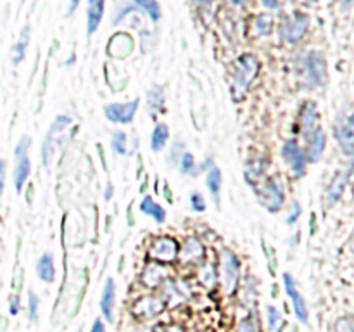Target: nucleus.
<instances>
[{
    "label": "nucleus",
    "instance_id": "obj_4",
    "mask_svg": "<svg viewBox=\"0 0 354 332\" xmlns=\"http://www.w3.org/2000/svg\"><path fill=\"white\" fill-rule=\"evenodd\" d=\"M239 280H241V261L237 255L230 249L221 252V284L227 294H234L237 290Z\"/></svg>",
    "mask_w": 354,
    "mask_h": 332
},
{
    "label": "nucleus",
    "instance_id": "obj_52",
    "mask_svg": "<svg viewBox=\"0 0 354 332\" xmlns=\"http://www.w3.org/2000/svg\"><path fill=\"white\" fill-rule=\"evenodd\" d=\"M289 2H294V0H289Z\"/></svg>",
    "mask_w": 354,
    "mask_h": 332
},
{
    "label": "nucleus",
    "instance_id": "obj_51",
    "mask_svg": "<svg viewBox=\"0 0 354 332\" xmlns=\"http://www.w3.org/2000/svg\"><path fill=\"white\" fill-rule=\"evenodd\" d=\"M353 2H354V0H342V3H344V6H351Z\"/></svg>",
    "mask_w": 354,
    "mask_h": 332
},
{
    "label": "nucleus",
    "instance_id": "obj_9",
    "mask_svg": "<svg viewBox=\"0 0 354 332\" xmlns=\"http://www.w3.org/2000/svg\"><path fill=\"white\" fill-rule=\"evenodd\" d=\"M138 99L128 100V102H113L104 107V116L111 123L130 124L135 120V114L138 109Z\"/></svg>",
    "mask_w": 354,
    "mask_h": 332
},
{
    "label": "nucleus",
    "instance_id": "obj_17",
    "mask_svg": "<svg viewBox=\"0 0 354 332\" xmlns=\"http://www.w3.org/2000/svg\"><path fill=\"white\" fill-rule=\"evenodd\" d=\"M348 180H349V169H342V172L335 173V176L332 178L330 185H328L327 194H325V203L327 206H334L339 199L342 197L344 194L346 185H348Z\"/></svg>",
    "mask_w": 354,
    "mask_h": 332
},
{
    "label": "nucleus",
    "instance_id": "obj_21",
    "mask_svg": "<svg viewBox=\"0 0 354 332\" xmlns=\"http://www.w3.org/2000/svg\"><path fill=\"white\" fill-rule=\"evenodd\" d=\"M165 102H166L165 86L159 85V83H154V85L147 90V107H149V114H151V118H156L158 114L162 113Z\"/></svg>",
    "mask_w": 354,
    "mask_h": 332
},
{
    "label": "nucleus",
    "instance_id": "obj_48",
    "mask_svg": "<svg viewBox=\"0 0 354 332\" xmlns=\"http://www.w3.org/2000/svg\"><path fill=\"white\" fill-rule=\"evenodd\" d=\"M111 197H113V185L109 183V185H107V190H106V199L109 201Z\"/></svg>",
    "mask_w": 354,
    "mask_h": 332
},
{
    "label": "nucleus",
    "instance_id": "obj_39",
    "mask_svg": "<svg viewBox=\"0 0 354 332\" xmlns=\"http://www.w3.org/2000/svg\"><path fill=\"white\" fill-rule=\"evenodd\" d=\"M301 214H303V208H301V204L297 203V201H292L290 203V208H289V214H287V225H294L297 220L301 218Z\"/></svg>",
    "mask_w": 354,
    "mask_h": 332
},
{
    "label": "nucleus",
    "instance_id": "obj_12",
    "mask_svg": "<svg viewBox=\"0 0 354 332\" xmlns=\"http://www.w3.org/2000/svg\"><path fill=\"white\" fill-rule=\"evenodd\" d=\"M162 289H165L162 290V297H165L169 306H178V304L185 303L190 297V287L183 280L168 279L162 284Z\"/></svg>",
    "mask_w": 354,
    "mask_h": 332
},
{
    "label": "nucleus",
    "instance_id": "obj_43",
    "mask_svg": "<svg viewBox=\"0 0 354 332\" xmlns=\"http://www.w3.org/2000/svg\"><path fill=\"white\" fill-rule=\"evenodd\" d=\"M6 175H7L6 161H0V199H2L3 189H6Z\"/></svg>",
    "mask_w": 354,
    "mask_h": 332
},
{
    "label": "nucleus",
    "instance_id": "obj_46",
    "mask_svg": "<svg viewBox=\"0 0 354 332\" xmlns=\"http://www.w3.org/2000/svg\"><path fill=\"white\" fill-rule=\"evenodd\" d=\"M80 2H82V0H71V2H69V7H68V16H73V14H75V10L78 9Z\"/></svg>",
    "mask_w": 354,
    "mask_h": 332
},
{
    "label": "nucleus",
    "instance_id": "obj_32",
    "mask_svg": "<svg viewBox=\"0 0 354 332\" xmlns=\"http://www.w3.org/2000/svg\"><path fill=\"white\" fill-rule=\"evenodd\" d=\"M135 6L140 7L152 21H159L161 19V6H159L158 0H133Z\"/></svg>",
    "mask_w": 354,
    "mask_h": 332
},
{
    "label": "nucleus",
    "instance_id": "obj_47",
    "mask_svg": "<svg viewBox=\"0 0 354 332\" xmlns=\"http://www.w3.org/2000/svg\"><path fill=\"white\" fill-rule=\"evenodd\" d=\"M263 6L268 7V9H277L279 7V0H261Z\"/></svg>",
    "mask_w": 354,
    "mask_h": 332
},
{
    "label": "nucleus",
    "instance_id": "obj_20",
    "mask_svg": "<svg viewBox=\"0 0 354 332\" xmlns=\"http://www.w3.org/2000/svg\"><path fill=\"white\" fill-rule=\"evenodd\" d=\"M14 158H16V166H14V187H16V192L21 194L24 185H26L28 178H30L31 161L28 158V154L14 156Z\"/></svg>",
    "mask_w": 354,
    "mask_h": 332
},
{
    "label": "nucleus",
    "instance_id": "obj_34",
    "mask_svg": "<svg viewBox=\"0 0 354 332\" xmlns=\"http://www.w3.org/2000/svg\"><path fill=\"white\" fill-rule=\"evenodd\" d=\"M199 280L203 282V286L206 287H213L216 284V270H214L213 265L206 263V265L201 266L199 270Z\"/></svg>",
    "mask_w": 354,
    "mask_h": 332
},
{
    "label": "nucleus",
    "instance_id": "obj_22",
    "mask_svg": "<svg viewBox=\"0 0 354 332\" xmlns=\"http://www.w3.org/2000/svg\"><path fill=\"white\" fill-rule=\"evenodd\" d=\"M337 140L346 154H349V152L354 149V113L349 114V116L344 120V123L339 127Z\"/></svg>",
    "mask_w": 354,
    "mask_h": 332
},
{
    "label": "nucleus",
    "instance_id": "obj_15",
    "mask_svg": "<svg viewBox=\"0 0 354 332\" xmlns=\"http://www.w3.org/2000/svg\"><path fill=\"white\" fill-rule=\"evenodd\" d=\"M168 279V268L165 266V263H149L144 272H142V282L149 289H156V287L162 286Z\"/></svg>",
    "mask_w": 354,
    "mask_h": 332
},
{
    "label": "nucleus",
    "instance_id": "obj_13",
    "mask_svg": "<svg viewBox=\"0 0 354 332\" xmlns=\"http://www.w3.org/2000/svg\"><path fill=\"white\" fill-rule=\"evenodd\" d=\"M318 123V106L315 100H306L299 113V131L304 138H310L317 130Z\"/></svg>",
    "mask_w": 354,
    "mask_h": 332
},
{
    "label": "nucleus",
    "instance_id": "obj_24",
    "mask_svg": "<svg viewBox=\"0 0 354 332\" xmlns=\"http://www.w3.org/2000/svg\"><path fill=\"white\" fill-rule=\"evenodd\" d=\"M204 256V246L201 244L199 239L196 237H189L183 244L182 251H180V258L182 261L190 263V261H199L201 258Z\"/></svg>",
    "mask_w": 354,
    "mask_h": 332
},
{
    "label": "nucleus",
    "instance_id": "obj_8",
    "mask_svg": "<svg viewBox=\"0 0 354 332\" xmlns=\"http://www.w3.org/2000/svg\"><path fill=\"white\" fill-rule=\"evenodd\" d=\"M71 123L73 118L68 116V114H61V116H57L52 121L50 128L47 131V137L44 140V147H41V161H44V166H50V159L55 151V137L59 133H62Z\"/></svg>",
    "mask_w": 354,
    "mask_h": 332
},
{
    "label": "nucleus",
    "instance_id": "obj_14",
    "mask_svg": "<svg viewBox=\"0 0 354 332\" xmlns=\"http://www.w3.org/2000/svg\"><path fill=\"white\" fill-rule=\"evenodd\" d=\"M114 310H116V282L109 277L104 282L102 293H100V311L109 324L114 322Z\"/></svg>",
    "mask_w": 354,
    "mask_h": 332
},
{
    "label": "nucleus",
    "instance_id": "obj_40",
    "mask_svg": "<svg viewBox=\"0 0 354 332\" xmlns=\"http://www.w3.org/2000/svg\"><path fill=\"white\" fill-rule=\"evenodd\" d=\"M263 248H265L266 259H268V268H270V272L275 273V268H277V256H275V252H273V249L270 248V246L266 244L265 241H263Z\"/></svg>",
    "mask_w": 354,
    "mask_h": 332
},
{
    "label": "nucleus",
    "instance_id": "obj_2",
    "mask_svg": "<svg viewBox=\"0 0 354 332\" xmlns=\"http://www.w3.org/2000/svg\"><path fill=\"white\" fill-rule=\"evenodd\" d=\"M303 73L304 85L311 90L324 89L327 85V64L320 52H308L303 57Z\"/></svg>",
    "mask_w": 354,
    "mask_h": 332
},
{
    "label": "nucleus",
    "instance_id": "obj_23",
    "mask_svg": "<svg viewBox=\"0 0 354 332\" xmlns=\"http://www.w3.org/2000/svg\"><path fill=\"white\" fill-rule=\"evenodd\" d=\"M37 275L41 282L52 284L55 280L54 256L50 252H44L37 261Z\"/></svg>",
    "mask_w": 354,
    "mask_h": 332
},
{
    "label": "nucleus",
    "instance_id": "obj_27",
    "mask_svg": "<svg viewBox=\"0 0 354 332\" xmlns=\"http://www.w3.org/2000/svg\"><path fill=\"white\" fill-rule=\"evenodd\" d=\"M206 187L209 190V194L213 196L214 203L220 206V190H221V172L216 165L211 166L207 169V175H206Z\"/></svg>",
    "mask_w": 354,
    "mask_h": 332
},
{
    "label": "nucleus",
    "instance_id": "obj_6",
    "mask_svg": "<svg viewBox=\"0 0 354 332\" xmlns=\"http://www.w3.org/2000/svg\"><path fill=\"white\" fill-rule=\"evenodd\" d=\"M310 28V16L304 12H296L280 28V38L286 44H297L303 40Z\"/></svg>",
    "mask_w": 354,
    "mask_h": 332
},
{
    "label": "nucleus",
    "instance_id": "obj_5",
    "mask_svg": "<svg viewBox=\"0 0 354 332\" xmlns=\"http://www.w3.org/2000/svg\"><path fill=\"white\" fill-rule=\"evenodd\" d=\"M282 158L286 159V163L289 165L294 178H301V176L304 175V172H306V165H308V156H306V151L297 144V140L289 138V140L283 142Z\"/></svg>",
    "mask_w": 354,
    "mask_h": 332
},
{
    "label": "nucleus",
    "instance_id": "obj_29",
    "mask_svg": "<svg viewBox=\"0 0 354 332\" xmlns=\"http://www.w3.org/2000/svg\"><path fill=\"white\" fill-rule=\"evenodd\" d=\"M266 324H268V329L272 332L282 331L283 324H286L282 311H280L279 308H275V306L266 308Z\"/></svg>",
    "mask_w": 354,
    "mask_h": 332
},
{
    "label": "nucleus",
    "instance_id": "obj_36",
    "mask_svg": "<svg viewBox=\"0 0 354 332\" xmlns=\"http://www.w3.org/2000/svg\"><path fill=\"white\" fill-rule=\"evenodd\" d=\"M38 313H40V297L33 290H30L28 293V318L30 322H37Z\"/></svg>",
    "mask_w": 354,
    "mask_h": 332
},
{
    "label": "nucleus",
    "instance_id": "obj_38",
    "mask_svg": "<svg viewBox=\"0 0 354 332\" xmlns=\"http://www.w3.org/2000/svg\"><path fill=\"white\" fill-rule=\"evenodd\" d=\"M190 206H192V210L197 211V213H203V211H206V199H204L203 194L197 192V190H194V192L190 194Z\"/></svg>",
    "mask_w": 354,
    "mask_h": 332
},
{
    "label": "nucleus",
    "instance_id": "obj_42",
    "mask_svg": "<svg viewBox=\"0 0 354 332\" xmlns=\"http://www.w3.org/2000/svg\"><path fill=\"white\" fill-rule=\"evenodd\" d=\"M154 332H185V329L178 324H165L156 327Z\"/></svg>",
    "mask_w": 354,
    "mask_h": 332
},
{
    "label": "nucleus",
    "instance_id": "obj_19",
    "mask_svg": "<svg viewBox=\"0 0 354 332\" xmlns=\"http://www.w3.org/2000/svg\"><path fill=\"white\" fill-rule=\"evenodd\" d=\"M266 165H268V163H266V159L261 158V156L249 159V161L245 163V172H244L245 182L256 189V185L261 183V178L265 176Z\"/></svg>",
    "mask_w": 354,
    "mask_h": 332
},
{
    "label": "nucleus",
    "instance_id": "obj_41",
    "mask_svg": "<svg viewBox=\"0 0 354 332\" xmlns=\"http://www.w3.org/2000/svg\"><path fill=\"white\" fill-rule=\"evenodd\" d=\"M337 332H354V320H351V318H341L337 322Z\"/></svg>",
    "mask_w": 354,
    "mask_h": 332
},
{
    "label": "nucleus",
    "instance_id": "obj_1",
    "mask_svg": "<svg viewBox=\"0 0 354 332\" xmlns=\"http://www.w3.org/2000/svg\"><path fill=\"white\" fill-rule=\"evenodd\" d=\"M259 68H261L259 59L252 54H244L235 61L234 76H232V99H244L251 83L258 76Z\"/></svg>",
    "mask_w": 354,
    "mask_h": 332
},
{
    "label": "nucleus",
    "instance_id": "obj_49",
    "mask_svg": "<svg viewBox=\"0 0 354 332\" xmlns=\"http://www.w3.org/2000/svg\"><path fill=\"white\" fill-rule=\"evenodd\" d=\"M230 3H234V6H242V3L245 2V0H228Z\"/></svg>",
    "mask_w": 354,
    "mask_h": 332
},
{
    "label": "nucleus",
    "instance_id": "obj_45",
    "mask_svg": "<svg viewBox=\"0 0 354 332\" xmlns=\"http://www.w3.org/2000/svg\"><path fill=\"white\" fill-rule=\"evenodd\" d=\"M90 332H107L106 324H104L102 318H95V322L92 324V329H90Z\"/></svg>",
    "mask_w": 354,
    "mask_h": 332
},
{
    "label": "nucleus",
    "instance_id": "obj_44",
    "mask_svg": "<svg viewBox=\"0 0 354 332\" xmlns=\"http://www.w3.org/2000/svg\"><path fill=\"white\" fill-rule=\"evenodd\" d=\"M19 310H21V299H19V296H12L10 297V304H9V311H10V315H17L19 313Z\"/></svg>",
    "mask_w": 354,
    "mask_h": 332
},
{
    "label": "nucleus",
    "instance_id": "obj_7",
    "mask_svg": "<svg viewBox=\"0 0 354 332\" xmlns=\"http://www.w3.org/2000/svg\"><path fill=\"white\" fill-rule=\"evenodd\" d=\"M282 279H283V287H286L287 296H289L290 303H292L294 313H296L297 320L303 322L304 325H308L310 324V311H308V304H306V299H304L303 293H301L299 287H297L296 279H294L292 273L289 272L283 273Z\"/></svg>",
    "mask_w": 354,
    "mask_h": 332
},
{
    "label": "nucleus",
    "instance_id": "obj_33",
    "mask_svg": "<svg viewBox=\"0 0 354 332\" xmlns=\"http://www.w3.org/2000/svg\"><path fill=\"white\" fill-rule=\"evenodd\" d=\"M178 166H180V172H182L183 175H197L199 172H203V169L199 168V165H197L196 158L192 156V152L189 151L182 156Z\"/></svg>",
    "mask_w": 354,
    "mask_h": 332
},
{
    "label": "nucleus",
    "instance_id": "obj_11",
    "mask_svg": "<svg viewBox=\"0 0 354 332\" xmlns=\"http://www.w3.org/2000/svg\"><path fill=\"white\" fill-rule=\"evenodd\" d=\"M166 299L162 296H142L140 299L135 301L133 304V315L138 317L140 320H149V318H154L158 315H161L166 308Z\"/></svg>",
    "mask_w": 354,
    "mask_h": 332
},
{
    "label": "nucleus",
    "instance_id": "obj_18",
    "mask_svg": "<svg viewBox=\"0 0 354 332\" xmlns=\"http://www.w3.org/2000/svg\"><path fill=\"white\" fill-rule=\"evenodd\" d=\"M104 10H106V0H88L86 6V33L93 35L99 30L102 23Z\"/></svg>",
    "mask_w": 354,
    "mask_h": 332
},
{
    "label": "nucleus",
    "instance_id": "obj_16",
    "mask_svg": "<svg viewBox=\"0 0 354 332\" xmlns=\"http://www.w3.org/2000/svg\"><path fill=\"white\" fill-rule=\"evenodd\" d=\"M325 147H327V133H325L322 128H317V130L311 133V137L308 138V163H318L324 156Z\"/></svg>",
    "mask_w": 354,
    "mask_h": 332
},
{
    "label": "nucleus",
    "instance_id": "obj_10",
    "mask_svg": "<svg viewBox=\"0 0 354 332\" xmlns=\"http://www.w3.org/2000/svg\"><path fill=\"white\" fill-rule=\"evenodd\" d=\"M149 255L159 263H173L180 256L178 242L168 235H161V237L154 239L151 249H149Z\"/></svg>",
    "mask_w": 354,
    "mask_h": 332
},
{
    "label": "nucleus",
    "instance_id": "obj_35",
    "mask_svg": "<svg viewBox=\"0 0 354 332\" xmlns=\"http://www.w3.org/2000/svg\"><path fill=\"white\" fill-rule=\"evenodd\" d=\"M111 147H113V151L116 152V154L120 156L127 154L128 152L127 133H124V131H116V133L113 135V140H111Z\"/></svg>",
    "mask_w": 354,
    "mask_h": 332
},
{
    "label": "nucleus",
    "instance_id": "obj_50",
    "mask_svg": "<svg viewBox=\"0 0 354 332\" xmlns=\"http://www.w3.org/2000/svg\"><path fill=\"white\" fill-rule=\"evenodd\" d=\"M211 0H197V3H201V6H206V3H209Z\"/></svg>",
    "mask_w": 354,
    "mask_h": 332
},
{
    "label": "nucleus",
    "instance_id": "obj_3",
    "mask_svg": "<svg viewBox=\"0 0 354 332\" xmlns=\"http://www.w3.org/2000/svg\"><path fill=\"white\" fill-rule=\"evenodd\" d=\"M259 197V203L270 211V213H277L282 210L283 203H286V187L280 176H272L266 178L265 182L259 183V189H256Z\"/></svg>",
    "mask_w": 354,
    "mask_h": 332
},
{
    "label": "nucleus",
    "instance_id": "obj_37",
    "mask_svg": "<svg viewBox=\"0 0 354 332\" xmlns=\"http://www.w3.org/2000/svg\"><path fill=\"white\" fill-rule=\"evenodd\" d=\"M185 145H183V142H175L171 147V151H169L168 154V161L169 165L173 166H178L180 165V159H182V156L185 154Z\"/></svg>",
    "mask_w": 354,
    "mask_h": 332
},
{
    "label": "nucleus",
    "instance_id": "obj_25",
    "mask_svg": "<svg viewBox=\"0 0 354 332\" xmlns=\"http://www.w3.org/2000/svg\"><path fill=\"white\" fill-rule=\"evenodd\" d=\"M169 142V127L166 123H156L151 133V149L152 152H161Z\"/></svg>",
    "mask_w": 354,
    "mask_h": 332
},
{
    "label": "nucleus",
    "instance_id": "obj_31",
    "mask_svg": "<svg viewBox=\"0 0 354 332\" xmlns=\"http://www.w3.org/2000/svg\"><path fill=\"white\" fill-rule=\"evenodd\" d=\"M239 332H261V320L254 310L249 311L239 324Z\"/></svg>",
    "mask_w": 354,
    "mask_h": 332
},
{
    "label": "nucleus",
    "instance_id": "obj_30",
    "mask_svg": "<svg viewBox=\"0 0 354 332\" xmlns=\"http://www.w3.org/2000/svg\"><path fill=\"white\" fill-rule=\"evenodd\" d=\"M254 31L259 35V37H268L273 31V17L270 14H258L254 19Z\"/></svg>",
    "mask_w": 354,
    "mask_h": 332
},
{
    "label": "nucleus",
    "instance_id": "obj_28",
    "mask_svg": "<svg viewBox=\"0 0 354 332\" xmlns=\"http://www.w3.org/2000/svg\"><path fill=\"white\" fill-rule=\"evenodd\" d=\"M28 44H30V26H24V30L21 31L19 40L16 42V45L12 47V62L14 64H19L24 59L28 50Z\"/></svg>",
    "mask_w": 354,
    "mask_h": 332
},
{
    "label": "nucleus",
    "instance_id": "obj_26",
    "mask_svg": "<svg viewBox=\"0 0 354 332\" xmlns=\"http://www.w3.org/2000/svg\"><path fill=\"white\" fill-rule=\"evenodd\" d=\"M140 211L142 213L149 214L151 218H154L158 223H165L166 221V210L161 204L156 203L151 196H145L140 203Z\"/></svg>",
    "mask_w": 354,
    "mask_h": 332
}]
</instances>
